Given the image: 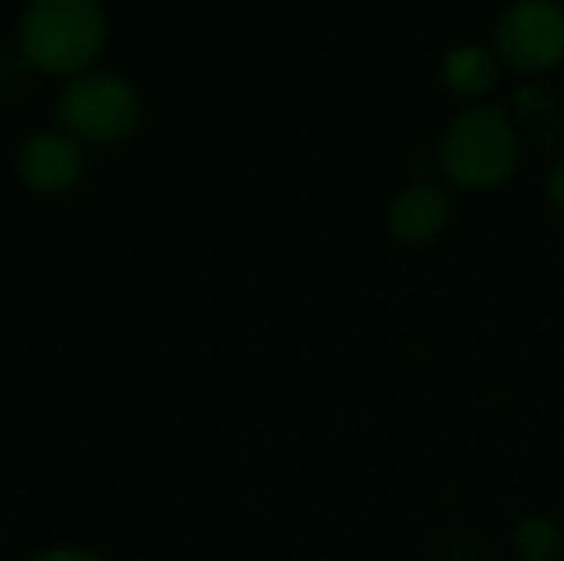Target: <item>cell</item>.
<instances>
[{
    "mask_svg": "<svg viewBox=\"0 0 564 561\" xmlns=\"http://www.w3.org/2000/svg\"><path fill=\"white\" fill-rule=\"evenodd\" d=\"M449 195L436 185H413L400 192L390 205V231L403 245H426L443 235L449 225Z\"/></svg>",
    "mask_w": 564,
    "mask_h": 561,
    "instance_id": "6",
    "label": "cell"
},
{
    "mask_svg": "<svg viewBox=\"0 0 564 561\" xmlns=\"http://www.w3.org/2000/svg\"><path fill=\"white\" fill-rule=\"evenodd\" d=\"M516 116L519 122L542 142H555L558 129H562V116H558V103L549 89L529 86L522 89L519 103H516Z\"/></svg>",
    "mask_w": 564,
    "mask_h": 561,
    "instance_id": "8",
    "label": "cell"
},
{
    "mask_svg": "<svg viewBox=\"0 0 564 561\" xmlns=\"http://www.w3.org/2000/svg\"><path fill=\"white\" fill-rule=\"evenodd\" d=\"M516 552L522 561H558L564 552L562 529L545 516H532L516 529Z\"/></svg>",
    "mask_w": 564,
    "mask_h": 561,
    "instance_id": "9",
    "label": "cell"
},
{
    "mask_svg": "<svg viewBox=\"0 0 564 561\" xmlns=\"http://www.w3.org/2000/svg\"><path fill=\"white\" fill-rule=\"evenodd\" d=\"M20 179L36 192L69 188L83 172V149L66 132H40L33 136L17 159Z\"/></svg>",
    "mask_w": 564,
    "mask_h": 561,
    "instance_id": "5",
    "label": "cell"
},
{
    "mask_svg": "<svg viewBox=\"0 0 564 561\" xmlns=\"http://www.w3.org/2000/svg\"><path fill=\"white\" fill-rule=\"evenodd\" d=\"M17 36L36 69L69 76L96 60L106 20L96 0H30Z\"/></svg>",
    "mask_w": 564,
    "mask_h": 561,
    "instance_id": "1",
    "label": "cell"
},
{
    "mask_svg": "<svg viewBox=\"0 0 564 561\" xmlns=\"http://www.w3.org/2000/svg\"><path fill=\"white\" fill-rule=\"evenodd\" d=\"M443 83L449 93L476 99L499 83V56L486 46H459L443 63Z\"/></svg>",
    "mask_w": 564,
    "mask_h": 561,
    "instance_id": "7",
    "label": "cell"
},
{
    "mask_svg": "<svg viewBox=\"0 0 564 561\" xmlns=\"http://www.w3.org/2000/svg\"><path fill=\"white\" fill-rule=\"evenodd\" d=\"M496 56L516 73H549L564 60L562 0H516L496 26Z\"/></svg>",
    "mask_w": 564,
    "mask_h": 561,
    "instance_id": "4",
    "label": "cell"
},
{
    "mask_svg": "<svg viewBox=\"0 0 564 561\" xmlns=\"http://www.w3.org/2000/svg\"><path fill=\"white\" fill-rule=\"evenodd\" d=\"M59 122L66 136L86 142H112L135 129L139 122V93L109 73H83L56 99Z\"/></svg>",
    "mask_w": 564,
    "mask_h": 561,
    "instance_id": "3",
    "label": "cell"
},
{
    "mask_svg": "<svg viewBox=\"0 0 564 561\" xmlns=\"http://www.w3.org/2000/svg\"><path fill=\"white\" fill-rule=\"evenodd\" d=\"M545 188H549V198L564 212V162H558V165L549 172V185H545Z\"/></svg>",
    "mask_w": 564,
    "mask_h": 561,
    "instance_id": "10",
    "label": "cell"
},
{
    "mask_svg": "<svg viewBox=\"0 0 564 561\" xmlns=\"http://www.w3.org/2000/svg\"><path fill=\"white\" fill-rule=\"evenodd\" d=\"M440 165L459 188H499L519 165V132L496 106L463 109L440 142Z\"/></svg>",
    "mask_w": 564,
    "mask_h": 561,
    "instance_id": "2",
    "label": "cell"
},
{
    "mask_svg": "<svg viewBox=\"0 0 564 561\" xmlns=\"http://www.w3.org/2000/svg\"><path fill=\"white\" fill-rule=\"evenodd\" d=\"M33 561H102L89 552H73V549H53V552H43L40 559Z\"/></svg>",
    "mask_w": 564,
    "mask_h": 561,
    "instance_id": "11",
    "label": "cell"
}]
</instances>
